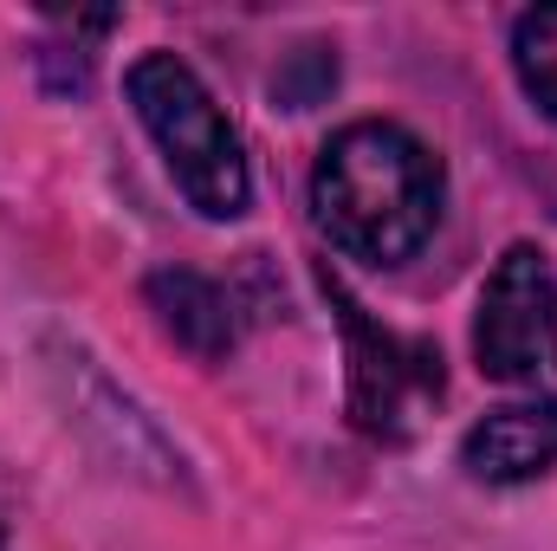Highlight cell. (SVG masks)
<instances>
[{
	"instance_id": "cell-7",
	"label": "cell",
	"mask_w": 557,
	"mask_h": 551,
	"mask_svg": "<svg viewBox=\"0 0 557 551\" xmlns=\"http://www.w3.org/2000/svg\"><path fill=\"white\" fill-rule=\"evenodd\" d=\"M512 65H519V85L532 91V105L545 118H557V7L519 13V26H512Z\"/></svg>"
},
{
	"instance_id": "cell-8",
	"label": "cell",
	"mask_w": 557,
	"mask_h": 551,
	"mask_svg": "<svg viewBox=\"0 0 557 551\" xmlns=\"http://www.w3.org/2000/svg\"><path fill=\"white\" fill-rule=\"evenodd\" d=\"M0 546H7V532H0Z\"/></svg>"
},
{
	"instance_id": "cell-4",
	"label": "cell",
	"mask_w": 557,
	"mask_h": 551,
	"mask_svg": "<svg viewBox=\"0 0 557 551\" xmlns=\"http://www.w3.org/2000/svg\"><path fill=\"white\" fill-rule=\"evenodd\" d=\"M473 357L493 383H539L557 370V273L539 247H506L480 292Z\"/></svg>"
},
{
	"instance_id": "cell-3",
	"label": "cell",
	"mask_w": 557,
	"mask_h": 551,
	"mask_svg": "<svg viewBox=\"0 0 557 551\" xmlns=\"http://www.w3.org/2000/svg\"><path fill=\"white\" fill-rule=\"evenodd\" d=\"M324 292H331V305L344 318V344H350V421L376 441H409L416 421L441 403V351L396 338V331H376L337 279H324Z\"/></svg>"
},
{
	"instance_id": "cell-5",
	"label": "cell",
	"mask_w": 557,
	"mask_h": 551,
	"mask_svg": "<svg viewBox=\"0 0 557 551\" xmlns=\"http://www.w3.org/2000/svg\"><path fill=\"white\" fill-rule=\"evenodd\" d=\"M460 461L486 487H519V480L552 474L557 467V403H506V409H486L467 428Z\"/></svg>"
},
{
	"instance_id": "cell-6",
	"label": "cell",
	"mask_w": 557,
	"mask_h": 551,
	"mask_svg": "<svg viewBox=\"0 0 557 551\" xmlns=\"http://www.w3.org/2000/svg\"><path fill=\"white\" fill-rule=\"evenodd\" d=\"M143 292H149V305H156L162 331H169L182 351H195L201 364H221V357L234 351L240 318H234L227 285H214V279L195 273V267H162V273H149Z\"/></svg>"
},
{
	"instance_id": "cell-1",
	"label": "cell",
	"mask_w": 557,
	"mask_h": 551,
	"mask_svg": "<svg viewBox=\"0 0 557 551\" xmlns=\"http://www.w3.org/2000/svg\"><path fill=\"white\" fill-rule=\"evenodd\" d=\"M311 215L331 234V247L370 267H403L428 247L441 221V162L403 124H383V118L344 124L318 149Z\"/></svg>"
},
{
	"instance_id": "cell-2",
	"label": "cell",
	"mask_w": 557,
	"mask_h": 551,
	"mask_svg": "<svg viewBox=\"0 0 557 551\" xmlns=\"http://www.w3.org/2000/svg\"><path fill=\"white\" fill-rule=\"evenodd\" d=\"M131 105H137L143 131L156 137L175 188L208 215V221H234L247 215L253 201V175H247V156H240V137L234 124L221 118V105L208 98V85L195 78L188 59L175 52H143L124 78Z\"/></svg>"
}]
</instances>
